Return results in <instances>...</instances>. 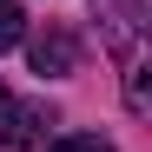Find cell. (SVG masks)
<instances>
[{"instance_id":"cell-4","label":"cell","mask_w":152,"mask_h":152,"mask_svg":"<svg viewBox=\"0 0 152 152\" xmlns=\"http://www.w3.org/2000/svg\"><path fill=\"white\" fill-rule=\"evenodd\" d=\"M46 152H113V145L99 139V132H66V139H53Z\"/></svg>"},{"instance_id":"cell-6","label":"cell","mask_w":152,"mask_h":152,"mask_svg":"<svg viewBox=\"0 0 152 152\" xmlns=\"http://www.w3.org/2000/svg\"><path fill=\"white\" fill-rule=\"evenodd\" d=\"M7 106H13V99H7V86H0V113H7Z\"/></svg>"},{"instance_id":"cell-3","label":"cell","mask_w":152,"mask_h":152,"mask_svg":"<svg viewBox=\"0 0 152 152\" xmlns=\"http://www.w3.org/2000/svg\"><path fill=\"white\" fill-rule=\"evenodd\" d=\"M20 40H27V13H20V0H0V53Z\"/></svg>"},{"instance_id":"cell-2","label":"cell","mask_w":152,"mask_h":152,"mask_svg":"<svg viewBox=\"0 0 152 152\" xmlns=\"http://www.w3.org/2000/svg\"><path fill=\"white\" fill-rule=\"evenodd\" d=\"M27 53H33V73H73V33L66 27H46Z\"/></svg>"},{"instance_id":"cell-1","label":"cell","mask_w":152,"mask_h":152,"mask_svg":"<svg viewBox=\"0 0 152 152\" xmlns=\"http://www.w3.org/2000/svg\"><path fill=\"white\" fill-rule=\"evenodd\" d=\"M46 126H53V113H46L40 99H20V106L0 113V139H7V145H40Z\"/></svg>"},{"instance_id":"cell-5","label":"cell","mask_w":152,"mask_h":152,"mask_svg":"<svg viewBox=\"0 0 152 152\" xmlns=\"http://www.w3.org/2000/svg\"><path fill=\"white\" fill-rule=\"evenodd\" d=\"M126 106H132V113H145V66H132V73H126Z\"/></svg>"}]
</instances>
